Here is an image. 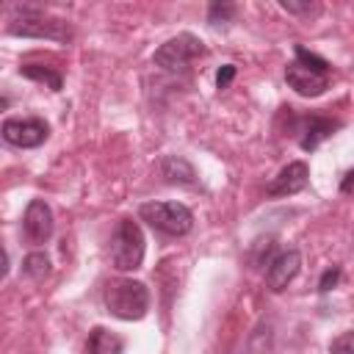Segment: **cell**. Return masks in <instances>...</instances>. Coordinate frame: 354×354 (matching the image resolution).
I'll use <instances>...</instances> for the list:
<instances>
[{
    "mask_svg": "<svg viewBox=\"0 0 354 354\" xmlns=\"http://www.w3.org/2000/svg\"><path fill=\"white\" fill-rule=\"evenodd\" d=\"M105 310L122 321H141L149 310V290L138 279H111L102 293Z\"/></svg>",
    "mask_w": 354,
    "mask_h": 354,
    "instance_id": "obj_1",
    "label": "cell"
},
{
    "mask_svg": "<svg viewBox=\"0 0 354 354\" xmlns=\"http://www.w3.org/2000/svg\"><path fill=\"white\" fill-rule=\"evenodd\" d=\"M147 241L133 218H122L111 235V263L119 271H136L144 263Z\"/></svg>",
    "mask_w": 354,
    "mask_h": 354,
    "instance_id": "obj_2",
    "label": "cell"
},
{
    "mask_svg": "<svg viewBox=\"0 0 354 354\" xmlns=\"http://www.w3.org/2000/svg\"><path fill=\"white\" fill-rule=\"evenodd\" d=\"M141 221H147L152 230L180 238L194 230V213L180 202H144L138 207Z\"/></svg>",
    "mask_w": 354,
    "mask_h": 354,
    "instance_id": "obj_3",
    "label": "cell"
},
{
    "mask_svg": "<svg viewBox=\"0 0 354 354\" xmlns=\"http://www.w3.org/2000/svg\"><path fill=\"white\" fill-rule=\"evenodd\" d=\"M207 50L202 44V39H196L194 33H177L174 39L163 41L158 50H155V64L166 72H185L191 61L202 58Z\"/></svg>",
    "mask_w": 354,
    "mask_h": 354,
    "instance_id": "obj_4",
    "label": "cell"
},
{
    "mask_svg": "<svg viewBox=\"0 0 354 354\" xmlns=\"http://www.w3.org/2000/svg\"><path fill=\"white\" fill-rule=\"evenodd\" d=\"M8 33L11 36H36V39H55V41H69L72 30L66 28V22L47 17L44 11L36 8H22V14H17L8 22Z\"/></svg>",
    "mask_w": 354,
    "mask_h": 354,
    "instance_id": "obj_5",
    "label": "cell"
},
{
    "mask_svg": "<svg viewBox=\"0 0 354 354\" xmlns=\"http://www.w3.org/2000/svg\"><path fill=\"white\" fill-rule=\"evenodd\" d=\"M3 141L11 144V147H19V149H30V147H39L50 138V127L44 119L39 116H28V119H6L3 127Z\"/></svg>",
    "mask_w": 354,
    "mask_h": 354,
    "instance_id": "obj_6",
    "label": "cell"
},
{
    "mask_svg": "<svg viewBox=\"0 0 354 354\" xmlns=\"http://www.w3.org/2000/svg\"><path fill=\"white\" fill-rule=\"evenodd\" d=\"M285 80L301 97H321L329 88V75L326 72L310 69V66H304L299 61H293V64L285 66Z\"/></svg>",
    "mask_w": 354,
    "mask_h": 354,
    "instance_id": "obj_7",
    "label": "cell"
},
{
    "mask_svg": "<svg viewBox=\"0 0 354 354\" xmlns=\"http://www.w3.org/2000/svg\"><path fill=\"white\" fill-rule=\"evenodd\" d=\"M299 268H301V254H299L296 249L277 252V254L271 257L268 268H266V285H268V290H274V293L285 290V288L296 279Z\"/></svg>",
    "mask_w": 354,
    "mask_h": 354,
    "instance_id": "obj_8",
    "label": "cell"
},
{
    "mask_svg": "<svg viewBox=\"0 0 354 354\" xmlns=\"http://www.w3.org/2000/svg\"><path fill=\"white\" fill-rule=\"evenodd\" d=\"M22 230L30 243H47L53 235V210L44 199H30L22 216Z\"/></svg>",
    "mask_w": 354,
    "mask_h": 354,
    "instance_id": "obj_9",
    "label": "cell"
},
{
    "mask_svg": "<svg viewBox=\"0 0 354 354\" xmlns=\"http://www.w3.org/2000/svg\"><path fill=\"white\" fill-rule=\"evenodd\" d=\"M307 177H310L307 163L293 160V163H288V166L268 183V196H290V194H299V191L307 185Z\"/></svg>",
    "mask_w": 354,
    "mask_h": 354,
    "instance_id": "obj_10",
    "label": "cell"
},
{
    "mask_svg": "<svg viewBox=\"0 0 354 354\" xmlns=\"http://www.w3.org/2000/svg\"><path fill=\"white\" fill-rule=\"evenodd\" d=\"M340 127L337 119H326V116H304L301 119V127H299V147L304 152H313L324 138H329L335 130Z\"/></svg>",
    "mask_w": 354,
    "mask_h": 354,
    "instance_id": "obj_11",
    "label": "cell"
},
{
    "mask_svg": "<svg viewBox=\"0 0 354 354\" xmlns=\"http://www.w3.org/2000/svg\"><path fill=\"white\" fill-rule=\"evenodd\" d=\"M124 351V340L102 326H94L88 332V340H86V354H122Z\"/></svg>",
    "mask_w": 354,
    "mask_h": 354,
    "instance_id": "obj_12",
    "label": "cell"
},
{
    "mask_svg": "<svg viewBox=\"0 0 354 354\" xmlns=\"http://www.w3.org/2000/svg\"><path fill=\"white\" fill-rule=\"evenodd\" d=\"M160 174H163L169 183H180V185H191V183L196 180L194 166H191L185 158H180V155L163 158V160H160Z\"/></svg>",
    "mask_w": 354,
    "mask_h": 354,
    "instance_id": "obj_13",
    "label": "cell"
},
{
    "mask_svg": "<svg viewBox=\"0 0 354 354\" xmlns=\"http://www.w3.org/2000/svg\"><path fill=\"white\" fill-rule=\"evenodd\" d=\"M19 75H25V77H30V80H41V83H47L53 91H58L61 88V75L53 69V66H44V64H22L19 66Z\"/></svg>",
    "mask_w": 354,
    "mask_h": 354,
    "instance_id": "obj_14",
    "label": "cell"
},
{
    "mask_svg": "<svg viewBox=\"0 0 354 354\" xmlns=\"http://www.w3.org/2000/svg\"><path fill=\"white\" fill-rule=\"evenodd\" d=\"M22 274L30 277V279H44L50 274V257L44 252H30L25 260H22Z\"/></svg>",
    "mask_w": 354,
    "mask_h": 354,
    "instance_id": "obj_15",
    "label": "cell"
},
{
    "mask_svg": "<svg viewBox=\"0 0 354 354\" xmlns=\"http://www.w3.org/2000/svg\"><path fill=\"white\" fill-rule=\"evenodd\" d=\"M296 61H299V64H304V66H310V69H318V72H326V75H329V69H332L326 58H321V55H315V53H310V50H307V47H301V44L296 47Z\"/></svg>",
    "mask_w": 354,
    "mask_h": 354,
    "instance_id": "obj_16",
    "label": "cell"
},
{
    "mask_svg": "<svg viewBox=\"0 0 354 354\" xmlns=\"http://www.w3.org/2000/svg\"><path fill=\"white\" fill-rule=\"evenodd\" d=\"M235 17V6L232 3H213L210 8H207V22L210 25H224V22H230Z\"/></svg>",
    "mask_w": 354,
    "mask_h": 354,
    "instance_id": "obj_17",
    "label": "cell"
},
{
    "mask_svg": "<svg viewBox=\"0 0 354 354\" xmlns=\"http://www.w3.org/2000/svg\"><path fill=\"white\" fill-rule=\"evenodd\" d=\"M329 354H354V332H343L329 343Z\"/></svg>",
    "mask_w": 354,
    "mask_h": 354,
    "instance_id": "obj_18",
    "label": "cell"
},
{
    "mask_svg": "<svg viewBox=\"0 0 354 354\" xmlns=\"http://www.w3.org/2000/svg\"><path fill=\"white\" fill-rule=\"evenodd\" d=\"M337 282H340V266H332V268L324 271V277H321V282H318V290H321V293H329Z\"/></svg>",
    "mask_w": 354,
    "mask_h": 354,
    "instance_id": "obj_19",
    "label": "cell"
},
{
    "mask_svg": "<svg viewBox=\"0 0 354 354\" xmlns=\"http://www.w3.org/2000/svg\"><path fill=\"white\" fill-rule=\"evenodd\" d=\"M232 77H235V66H232V64H224V66L216 72V86H218V88H227V86L232 83Z\"/></svg>",
    "mask_w": 354,
    "mask_h": 354,
    "instance_id": "obj_20",
    "label": "cell"
},
{
    "mask_svg": "<svg viewBox=\"0 0 354 354\" xmlns=\"http://www.w3.org/2000/svg\"><path fill=\"white\" fill-rule=\"evenodd\" d=\"M282 8H285V11H293V14L313 11V6H310V3H290V0H282Z\"/></svg>",
    "mask_w": 354,
    "mask_h": 354,
    "instance_id": "obj_21",
    "label": "cell"
},
{
    "mask_svg": "<svg viewBox=\"0 0 354 354\" xmlns=\"http://www.w3.org/2000/svg\"><path fill=\"white\" fill-rule=\"evenodd\" d=\"M340 191H343V194H354V169H351V171L343 177V183H340Z\"/></svg>",
    "mask_w": 354,
    "mask_h": 354,
    "instance_id": "obj_22",
    "label": "cell"
}]
</instances>
